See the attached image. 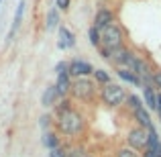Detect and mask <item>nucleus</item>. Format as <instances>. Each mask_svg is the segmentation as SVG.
I'll return each instance as SVG.
<instances>
[{"label":"nucleus","mask_w":161,"mask_h":157,"mask_svg":"<svg viewBox=\"0 0 161 157\" xmlns=\"http://www.w3.org/2000/svg\"><path fill=\"white\" fill-rule=\"evenodd\" d=\"M53 129L59 133V137H65L69 141H78L80 137L88 133V116L80 108H69L67 112L53 116Z\"/></svg>","instance_id":"obj_1"},{"label":"nucleus","mask_w":161,"mask_h":157,"mask_svg":"<svg viewBox=\"0 0 161 157\" xmlns=\"http://www.w3.org/2000/svg\"><path fill=\"white\" fill-rule=\"evenodd\" d=\"M69 98L74 100V102L94 104L96 100H98V84L92 78H71Z\"/></svg>","instance_id":"obj_2"},{"label":"nucleus","mask_w":161,"mask_h":157,"mask_svg":"<svg viewBox=\"0 0 161 157\" xmlns=\"http://www.w3.org/2000/svg\"><path fill=\"white\" fill-rule=\"evenodd\" d=\"M126 96H129L126 88L122 84H116V82H108V84L98 88V102L104 108H110V110L122 108L126 102Z\"/></svg>","instance_id":"obj_3"},{"label":"nucleus","mask_w":161,"mask_h":157,"mask_svg":"<svg viewBox=\"0 0 161 157\" xmlns=\"http://www.w3.org/2000/svg\"><path fill=\"white\" fill-rule=\"evenodd\" d=\"M100 31V47H106L110 51L126 45V31L118 20H112L106 27L98 29Z\"/></svg>","instance_id":"obj_4"},{"label":"nucleus","mask_w":161,"mask_h":157,"mask_svg":"<svg viewBox=\"0 0 161 157\" xmlns=\"http://www.w3.org/2000/svg\"><path fill=\"white\" fill-rule=\"evenodd\" d=\"M125 145L133 147L137 151H143L147 147V129L135 125V126H129V131L125 133Z\"/></svg>","instance_id":"obj_5"},{"label":"nucleus","mask_w":161,"mask_h":157,"mask_svg":"<svg viewBox=\"0 0 161 157\" xmlns=\"http://www.w3.org/2000/svg\"><path fill=\"white\" fill-rule=\"evenodd\" d=\"M67 71H69L71 78H90L92 71H94V65L86 59L75 57L71 61H67Z\"/></svg>","instance_id":"obj_6"},{"label":"nucleus","mask_w":161,"mask_h":157,"mask_svg":"<svg viewBox=\"0 0 161 157\" xmlns=\"http://www.w3.org/2000/svg\"><path fill=\"white\" fill-rule=\"evenodd\" d=\"M112 20H118L116 10H114L112 6H100L98 10H96L94 19H92V25H94L96 29H102V27H106V25H110Z\"/></svg>","instance_id":"obj_7"},{"label":"nucleus","mask_w":161,"mask_h":157,"mask_svg":"<svg viewBox=\"0 0 161 157\" xmlns=\"http://www.w3.org/2000/svg\"><path fill=\"white\" fill-rule=\"evenodd\" d=\"M25 8H27V2H25V0H20V2L16 4V10H14V19H12L10 31H8V35H6V45H10L12 41H14L16 33H19V29H20V23H23V16H25Z\"/></svg>","instance_id":"obj_8"},{"label":"nucleus","mask_w":161,"mask_h":157,"mask_svg":"<svg viewBox=\"0 0 161 157\" xmlns=\"http://www.w3.org/2000/svg\"><path fill=\"white\" fill-rule=\"evenodd\" d=\"M57 31H59V41H57V47L61 49V51H67V49H74L75 47V35L69 31V29L65 27V25H59L57 27Z\"/></svg>","instance_id":"obj_9"},{"label":"nucleus","mask_w":161,"mask_h":157,"mask_svg":"<svg viewBox=\"0 0 161 157\" xmlns=\"http://www.w3.org/2000/svg\"><path fill=\"white\" fill-rule=\"evenodd\" d=\"M143 104H145L147 110H155L157 108V90H155L151 84H143Z\"/></svg>","instance_id":"obj_10"},{"label":"nucleus","mask_w":161,"mask_h":157,"mask_svg":"<svg viewBox=\"0 0 161 157\" xmlns=\"http://www.w3.org/2000/svg\"><path fill=\"white\" fill-rule=\"evenodd\" d=\"M59 98H61V96L57 94L55 86H53V84H49V86L43 90V94H41V106H43V108H47V110H51L53 106L57 104Z\"/></svg>","instance_id":"obj_11"},{"label":"nucleus","mask_w":161,"mask_h":157,"mask_svg":"<svg viewBox=\"0 0 161 157\" xmlns=\"http://www.w3.org/2000/svg\"><path fill=\"white\" fill-rule=\"evenodd\" d=\"M130 116H133V121L137 122L139 126H143V129H151V126H153V121H151V112L145 108V106H141V108L133 110V112H130Z\"/></svg>","instance_id":"obj_12"},{"label":"nucleus","mask_w":161,"mask_h":157,"mask_svg":"<svg viewBox=\"0 0 161 157\" xmlns=\"http://www.w3.org/2000/svg\"><path fill=\"white\" fill-rule=\"evenodd\" d=\"M114 74L118 76V78L122 80V82H126V84H130V86H135V88H141L143 86V82H141V78H139L135 71H130V70H126V67H114Z\"/></svg>","instance_id":"obj_13"},{"label":"nucleus","mask_w":161,"mask_h":157,"mask_svg":"<svg viewBox=\"0 0 161 157\" xmlns=\"http://www.w3.org/2000/svg\"><path fill=\"white\" fill-rule=\"evenodd\" d=\"M147 149H151L155 153V157H161V139L155 131V126L147 129Z\"/></svg>","instance_id":"obj_14"},{"label":"nucleus","mask_w":161,"mask_h":157,"mask_svg":"<svg viewBox=\"0 0 161 157\" xmlns=\"http://www.w3.org/2000/svg\"><path fill=\"white\" fill-rule=\"evenodd\" d=\"M55 90H57V94L61 96H69V86H71V76L69 74H59L57 80H55Z\"/></svg>","instance_id":"obj_15"},{"label":"nucleus","mask_w":161,"mask_h":157,"mask_svg":"<svg viewBox=\"0 0 161 157\" xmlns=\"http://www.w3.org/2000/svg\"><path fill=\"white\" fill-rule=\"evenodd\" d=\"M61 25V16H59L57 8H49L47 14H45V31H55V29Z\"/></svg>","instance_id":"obj_16"},{"label":"nucleus","mask_w":161,"mask_h":157,"mask_svg":"<svg viewBox=\"0 0 161 157\" xmlns=\"http://www.w3.org/2000/svg\"><path fill=\"white\" fill-rule=\"evenodd\" d=\"M43 145L47 147V149H55V147L63 145V143H61V137H59V133L55 129L43 131Z\"/></svg>","instance_id":"obj_17"},{"label":"nucleus","mask_w":161,"mask_h":157,"mask_svg":"<svg viewBox=\"0 0 161 157\" xmlns=\"http://www.w3.org/2000/svg\"><path fill=\"white\" fill-rule=\"evenodd\" d=\"M74 106H75V102H74V100H71L69 98V96H63V98H59L57 100V104H55L53 106V116H59V114H63V112H67V110H69V108H74Z\"/></svg>","instance_id":"obj_18"},{"label":"nucleus","mask_w":161,"mask_h":157,"mask_svg":"<svg viewBox=\"0 0 161 157\" xmlns=\"http://www.w3.org/2000/svg\"><path fill=\"white\" fill-rule=\"evenodd\" d=\"M92 80H94L96 84H98V88L100 86H104V84H108V82H112V76H110V71L108 70H96L94 67V71H92V76H90Z\"/></svg>","instance_id":"obj_19"},{"label":"nucleus","mask_w":161,"mask_h":157,"mask_svg":"<svg viewBox=\"0 0 161 157\" xmlns=\"http://www.w3.org/2000/svg\"><path fill=\"white\" fill-rule=\"evenodd\" d=\"M141 106H145V104H143V98H141V96H137V94H129V96H126L125 108L129 110V112H133V110L141 108Z\"/></svg>","instance_id":"obj_20"},{"label":"nucleus","mask_w":161,"mask_h":157,"mask_svg":"<svg viewBox=\"0 0 161 157\" xmlns=\"http://www.w3.org/2000/svg\"><path fill=\"white\" fill-rule=\"evenodd\" d=\"M116 157H141V151L133 149V147H129V145H122V147L116 149Z\"/></svg>","instance_id":"obj_21"},{"label":"nucleus","mask_w":161,"mask_h":157,"mask_svg":"<svg viewBox=\"0 0 161 157\" xmlns=\"http://www.w3.org/2000/svg\"><path fill=\"white\" fill-rule=\"evenodd\" d=\"M149 78H151V86L155 88V90H159L161 92V70L159 67H151V74H149Z\"/></svg>","instance_id":"obj_22"},{"label":"nucleus","mask_w":161,"mask_h":157,"mask_svg":"<svg viewBox=\"0 0 161 157\" xmlns=\"http://www.w3.org/2000/svg\"><path fill=\"white\" fill-rule=\"evenodd\" d=\"M88 39H90V45H92V47H96V49L100 47V31L94 27V25L88 29Z\"/></svg>","instance_id":"obj_23"},{"label":"nucleus","mask_w":161,"mask_h":157,"mask_svg":"<svg viewBox=\"0 0 161 157\" xmlns=\"http://www.w3.org/2000/svg\"><path fill=\"white\" fill-rule=\"evenodd\" d=\"M39 126L43 131H49V129H53V114L51 112H47V114H41L39 116Z\"/></svg>","instance_id":"obj_24"},{"label":"nucleus","mask_w":161,"mask_h":157,"mask_svg":"<svg viewBox=\"0 0 161 157\" xmlns=\"http://www.w3.org/2000/svg\"><path fill=\"white\" fill-rule=\"evenodd\" d=\"M49 157H67V147L59 145L55 149H49Z\"/></svg>","instance_id":"obj_25"},{"label":"nucleus","mask_w":161,"mask_h":157,"mask_svg":"<svg viewBox=\"0 0 161 157\" xmlns=\"http://www.w3.org/2000/svg\"><path fill=\"white\" fill-rule=\"evenodd\" d=\"M69 6H71V0H55V8L59 12H67Z\"/></svg>","instance_id":"obj_26"},{"label":"nucleus","mask_w":161,"mask_h":157,"mask_svg":"<svg viewBox=\"0 0 161 157\" xmlns=\"http://www.w3.org/2000/svg\"><path fill=\"white\" fill-rule=\"evenodd\" d=\"M67 157H88V153L82 147H74V149H67Z\"/></svg>","instance_id":"obj_27"},{"label":"nucleus","mask_w":161,"mask_h":157,"mask_svg":"<svg viewBox=\"0 0 161 157\" xmlns=\"http://www.w3.org/2000/svg\"><path fill=\"white\" fill-rule=\"evenodd\" d=\"M55 74H69V71H67V61L65 59H63V61H57L55 63Z\"/></svg>","instance_id":"obj_28"},{"label":"nucleus","mask_w":161,"mask_h":157,"mask_svg":"<svg viewBox=\"0 0 161 157\" xmlns=\"http://www.w3.org/2000/svg\"><path fill=\"white\" fill-rule=\"evenodd\" d=\"M98 53H100V57H102L104 61H108V59H110V49H106V47H98Z\"/></svg>","instance_id":"obj_29"},{"label":"nucleus","mask_w":161,"mask_h":157,"mask_svg":"<svg viewBox=\"0 0 161 157\" xmlns=\"http://www.w3.org/2000/svg\"><path fill=\"white\" fill-rule=\"evenodd\" d=\"M141 157H155V153H153L151 149H147V147H145V149L141 151Z\"/></svg>","instance_id":"obj_30"},{"label":"nucleus","mask_w":161,"mask_h":157,"mask_svg":"<svg viewBox=\"0 0 161 157\" xmlns=\"http://www.w3.org/2000/svg\"><path fill=\"white\" fill-rule=\"evenodd\" d=\"M157 110H161V92L157 90V108H155V112H157Z\"/></svg>","instance_id":"obj_31"},{"label":"nucleus","mask_w":161,"mask_h":157,"mask_svg":"<svg viewBox=\"0 0 161 157\" xmlns=\"http://www.w3.org/2000/svg\"><path fill=\"white\" fill-rule=\"evenodd\" d=\"M157 116H159V122H161V110H157Z\"/></svg>","instance_id":"obj_32"},{"label":"nucleus","mask_w":161,"mask_h":157,"mask_svg":"<svg viewBox=\"0 0 161 157\" xmlns=\"http://www.w3.org/2000/svg\"><path fill=\"white\" fill-rule=\"evenodd\" d=\"M100 2H104V4H108V2H112V0H100Z\"/></svg>","instance_id":"obj_33"}]
</instances>
